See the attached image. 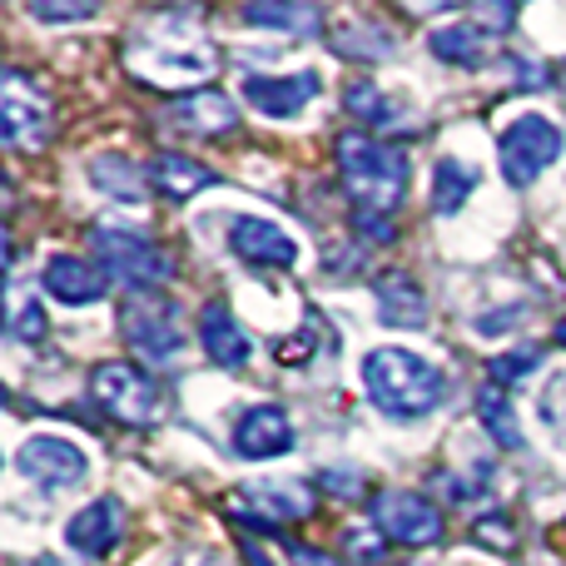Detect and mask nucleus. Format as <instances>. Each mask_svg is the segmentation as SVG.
I'll return each instance as SVG.
<instances>
[{
  "label": "nucleus",
  "instance_id": "1",
  "mask_svg": "<svg viewBox=\"0 0 566 566\" xmlns=\"http://www.w3.org/2000/svg\"><path fill=\"white\" fill-rule=\"evenodd\" d=\"M363 388H368L373 408L388 418H422V412L442 408L448 373L412 348H373L363 358Z\"/></svg>",
  "mask_w": 566,
  "mask_h": 566
},
{
  "label": "nucleus",
  "instance_id": "2",
  "mask_svg": "<svg viewBox=\"0 0 566 566\" xmlns=\"http://www.w3.org/2000/svg\"><path fill=\"white\" fill-rule=\"evenodd\" d=\"M333 155H338L343 189H348V199L358 205V214H388L392 219V209H398L402 195H408V159H402V149L348 129V135H338V149H333Z\"/></svg>",
  "mask_w": 566,
  "mask_h": 566
},
{
  "label": "nucleus",
  "instance_id": "3",
  "mask_svg": "<svg viewBox=\"0 0 566 566\" xmlns=\"http://www.w3.org/2000/svg\"><path fill=\"white\" fill-rule=\"evenodd\" d=\"M90 249L99 259V274L125 283L129 293H159V283L175 274V259L155 239H145L139 229H125V224H95Z\"/></svg>",
  "mask_w": 566,
  "mask_h": 566
},
{
  "label": "nucleus",
  "instance_id": "4",
  "mask_svg": "<svg viewBox=\"0 0 566 566\" xmlns=\"http://www.w3.org/2000/svg\"><path fill=\"white\" fill-rule=\"evenodd\" d=\"M129 70L145 85H199L219 70V50L199 35H175V40H135L129 45Z\"/></svg>",
  "mask_w": 566,
  "mask_h": 566
},
{
  "label": "nucleus",
  "instance_id": "5",
  "mask_svg": "<svg viewBox=\"0 0 566 566\" xmlns=\"http://www.w3.org/2000/svg\"><path fill=\"white\" fill-rule=\"evenodd\" d=\"M90 398L115 422H125V428H155V422L165 418V392H159L155 378H149L145 368H135V363H99V368L90 373Z\"/></svg>",
  "mask_w": 566,
  "mask_h": 566
},
{
  "label": "nucleus",
  "instance_id": "6",
  "mask_svg": "<svg viewBox=\"0 0 566 566\" xmlns=\"http://www.w3.org/2000/svg\"><path fill=\"white\" fill-rule=\"evenodd\" d=\"M497 159H502V179L512 189H527L547 175L562 159V129L547 115H517L497 139Z\"/></svg>",
  "mask_w": 566,
  "mask_h": 566
},
{
  "label": "nucleus",
  "instance_id": "7",
  "mask_svg": "<svg viewBox=\"0 0 566 566\" xmlns=\"http://www.w3.org/2000/svg\"><path fill=\"white\" fill-rule=\"evenodd\" d=\"M119 333L139 358L155 363H169L185 348V323H179L175 298H165V293H129L119 308Z\"/></svg>",
  "mask_w": 566,
  "mask_h": 566
},
{
  "label": "nucleus",
  "instance_id": "8",
  "mask_svg": "<svg viewBox=\"0 0 566 566\" xmlns=\"http://www.w3.org/2000/svg\"><path fill=\"white\" fill-rule=\"evenodd\" d=\"M50 129V99L40 85H30V75L6 70L0 75V139L10 149H40Z\"/></svg>",
  "mask_w": 566,
  "mask_h": 566
},
{
  "label": "nucleus",
  "instance_id": "9",
  "mask_svg": "<svg viewBox=\"0 0 566 566\" xmlns=\"http://www.w3.org/2000/svg\"><path fill=\"white\" fill-rule=\"evenodd\" d=\"M373 527L382 532L388 542H398V547H432V542L442 537V512L432 507L428 497H418V492H378L368 507Z\"/></svg>",
  "mask_w": 566,
  "mask_h": 566
},
{
  "label": "nucleus",
  "instance_id": "10",
  "mask_svg": "<svg viewBox=\"0 0 566 566\" xmlns=\"http://www.w3.org/2000/svg\"><path fill=\"white\" fill-rule=\"evenodd\" d=\"M15 468H20V478H30L45 492L80 488V482L90 478V458L65 438H30L25 448L15 452Z\"/></svg>",
  "mask_w": 566,
  "mask_h": 566
},
{
  "label": "nucleus",
  "instance_id": "11",
  "mask_svg": "<svg viewBox=\"0 0 566 566\" xmlns=\"http://www.w3.org/2000/svg\"><path fill=\"white\" fill-rule=\"evenodd\" d=\"M229 249L254 269H293L298 264V239H293L283 224H274V219H254V214L234 219V224H229Z\"/></svg>",
  "mask_w": 566,
  "mask_h": 566
},
{
  "label": "nucleus",
  "instance_id": "12",
  "mask_svg": "<svg viewBox=\"0 0 566 566\" xmlns=\"http://www.w3.org/2000/svg\"><path fill=\"white\" fill-rule=\"evenodd\" d=\"M323 80L318 70H298V75H249L244 80V95L259 115L269 119H293L298 109H308L318 99Z\"/></svg>",
  "mask_w": 566,
  "mask_h": 566
},
{
  "label": "nucleus",
  "instance_id": "13",
  "mask_svg": "<svg viewBox=\"0 0 566 566\" xmlns=\"http://www.w3.org/2000/svg\"><path fill=\"white\" fill-rule=\"evenodd\" d=\"M234 452L249 462H269V458H283V452H293V422L289 412L274 408V402H259V408H249L244 418H239L234 428Z\"/></svg>",
  "mask_w": 566,
  "mask_h": 566
},
{
  "label": "nucleus",
  "instance_id": "14",
  "mask_svg": "<svg viewBox=\"0 0 566 566\" xmlns=\"http://www.w3.org/2000/svg\"><path fill=\"white\" fill-rule=\"evenodd\" d=\"M119 532H125V507H119V497H95L90 507H80L75 517L65 522V547L75 552V557H105L119 542Z\"/></svg>",
  "mask_w": 566,
  "mask_h": 566
},
{
  "label": "nucleus",
  "instance_id": "15",
  "mask_svg": "<svg viewBox=\"0 0 566 566\" xmlns=\"http://www.w3.org/2000/svg\"><path fill=\"white\" fill-rule=\"evenodd\" d=\"M239 522L249 527H264V532H279V522H303L313 512V492L308 488H274V482H259L249 488L244 497L234 502Z\"/></svg>",
  "mask_w": 566,
  "mask_h": 566
},
{
  "label": "nucleus",
  "instance_id": "16",
  "mask_svg": "<svg viewBox=\"0 0 566 566\" xmlns=\"http://www.w3.org/2000/svg\"><path fill=\"white\" fill-rule=\"evenodd\" d=\"M199 343H205V353L219 363V368H244L249 363V333L239 328V318L229 313V303H205V313H199Z\"/></svg>",
  "mask_w": 566,
  "mask_h": 566
},
{
  "label": "nucleus",
  "instance_id": "17",
  "mask_svg": "<svg viewBox=\"0 0 566 566\" xmlns=\"http://www.w3.org/2000/svg\"><path fill=\"white\" fill-rule=\"evenodd\" d=\"M169 125L185 129V135H229V129L239 125V109H234V99L219 95V90H199V95L175 99Z\"/></svg>",
  "mask_w": 566,
  "mask_h": 566
},
{
  "label": "nucleus",
  "instance_id": "18",
  "mask_svg": "<svg viewBox=\"0 0 566 566\" xmlns=\"http://www.w3.org/2000/svg\"><path fill=\"white\" fill-rule=\"evenodd\" d=\"M149 179H155V189L169 199V205H189L199 189L219 185L214 169L199 165V159H189V155H175V149H159L155 165H149Z\"/></svg>",
  "mask_w": 566,
  "mask_h": 566
},
{
  "label": "nucleus",
  "instance_id": "19",
  "mask_svg": "<svg viewBox=\"0 0 566 566\" xmlns=\"http://www.w3.org/2000/svg\"><path fill=\"white\" fill-rule=\"evenodd\" d=\"M109 289V279L99 274V269H90L85 259L75 254H55L45 264V293L60 303H99Z\"/></svg>",
  "mask_w": 566,
  "mask_h": 566
},
{
  "label": "nucleus",
  "instance_id": "20",
  "mask_svg": "<svg viewBox=\"0 0 566 566\" xmlns=\"http://www.w3.org/2000/svg\"><path fill=\"white\" fill-rule=\"evenodd\" d=\"M378 313L388 328H422V323H428V293L408 274H382L378 279Z\"/></svg>",
  "mask_w": 566,
  "mask_h": 566
},
{
  "label": "nucleus",
  "instance_id": "21",
  "mask_svg": "<svg viewBox=\"0 0 566 566\" xmlns=\"http://www.w3.org/2000/svg\"><path fill=\"white\" fill-rule=\"evenodd\" d=\"M478 422L488 428V438L497 442V448H522V422H517V408H512L507 388L482 382L478 388Z\"/></svg>",
  "mask_w": 566,
  "mask_h": 566
},
{
  "label": "nucleus",
  "instance_id": "22",
  "mask_svg": "<svg viewBox=\"0 0 566 566\" xmlns=\"http://www.w3.org/2000/svg\"><path fill=\"white\" fill-rule=\"evenodd\" d=\"M472 189H478V169L462 165L458 155H442L438 165H432V209H438V214H458Z\"/></svg>",
  "mask_w": 566,
  "mask_h": 566
},
{
  "label": "nucleus",
  "instance_id": "23",
  "mask_svg": "<svg viewBox=\"0 0 566 566\" xmlns=\"http://www.w3.org/2000/svg\"><path fill=\"white\" fill-rule=\"evenodd\" d=\"M333 50H338V55H358V60H388L392 50H398V40H392V30L378 25V20H343V25L333 30Z\"/></svg>",
  "mask_w": 566,
  "mask_h": 566
},
{
  "label": "nucleus",
  "instance_id": "24",
  "mask_svg": "<svg viewBox=\"0 0 566 566\" xmlns=\"http://www.w3.org/2000/svg\"><path fill=\"white\" fill-rule=\"evenodd\" d=\"M244 25H269V30H289L293 40H308L323 30V10L318 6H244L239 10Z\"/></svg>",
  "mask_w": 566,
  "mask_h": 566
},
{
  "label": "nucleus",
  "instance_id": "25",
  "mask_svg": "<svg viewBox=\"0 0 566 566\" xmlns=\"http://www.w3.org/2000/svg\"><path fill=\"white\" fill-rule=\"evenodd\" d=\"M90 179L105 189L109 199H125V205H145V175L129 165L125 155H99L90 165Z\"/></svg>",
  "mask_w": 566,
  "mask_h": 566
},
{
  "label": "nucleus",
  "instance_id": "26",
  "mask_svg": "<svg viewBox=\"0 0 566 566\" xmlns=\"http://www.w3.org/2000/svg\"><path fill=\"white\" fill-rule=\"evenodd\" d=\"M428 50L448 65H478L482 60V30L478 25H442L428 35Z\"/></svg>",
  "mask_w": 566,
  "mask_h": 566
},
{
  "label": "nucleus",
  "instance_id": "27",
  "mask_svg": "<svg viewBox=\"0 0 566 566\" xmlns=\"http://www.w3.org/2000/svg\"><path fill=\"white\" fill-rule=\"evenodd\" d=\"M343 99H348V109H353L358 119H368V125H378V129H392V125H398V109L382 99V90L373 85V80H353Z\"/></svg>",
  "mask_w": 566,
  "mask_h": 566
},
{
  "label": "nucleus",
  "instance_id": "28",
  "mask_svg": "<svg viewBox=\"0 0 566 566\" xmlns=\"http://www.w3.org/2000/svg\"><path fill=\"white\" fill-rule=\"evenodd\" d=\"M537 412H542V422H547L552 442L566 452V368L547 378V388H542V398H537Z\"/></svg>",
  "mask_w": 566,
  "mask_h": 566
},
{
  "label": "nucleus",
  "instance_id": "29",
  "mask_svg": "<svg viewBox=\"0 0 566 566\" xmlns=\"http://www.w3.org/2000/svg\"><path fill=\"white\" fill-rule=\"evenodd\" d=\"M542 368V348H517V353H497V358L488 363V373H492V382L497 388H512V382H522V378H532V373Z\"/></svg>",
  "mask_w": 566,
  "mask_h": 566
},
{
  "label": "nucleus",
  "instance_id": "30",
  "mask_svg": "<svg viewBox=\"0 0 566 566\" xmlns=\"http://www.w3.org/2000/svg\"><path fill=\"white\" fill-rule=\"evenodd\" d=\"M10 333L25 338V343L45 338V308H40V298H20L15 303V313H10Z\"/></svg>",
  "mask_w": 566,
  "mask_h": 566
},
{
  "label": "nucleus",
  "instance_id": "31",
  "mask_svg": "<svg viewBox=\"0 0 566 566\" xmlns=\"http://www.w3.org/2000/svg\"><path fill=\"white\" fill-rule=\"evenodd\" d=\"M30 15L55 25V20H90V15H95V6H90V0H35V6H30Z\"/></svg>",
  "mask_w": 566,
  "mask_h": 566
},
{
  "label": "nucleus",
  "instance_id": "32",
  "mask_svg": "<svg viewBox=\"0 0 566 566\" xmlns=\"http://www.w3.org/2000/svg\"><path fill=\"white\" fill-rule=\"evenodd\" d=\"M522 323V308H497V313H488V318H472V328L482 333V338H492V333H507V328H517Z\"/></svg>",
  "mask_w": 566,
  "mask_h": 566
},
{
  "label": "nucleus",
  "instance_id": "33",
  "mask_svg": "<svg viewBox=\"0 0 566 566\" xmlns=\"http://www.w3.org/2000/svg\"><path fill=\"white\" fill-rule=\"evenodd\" d=\"M353 224H358L373 244H388V239H392V219L388 214H353Z\"/></svg>",
  "mask_w": 566,
  "mask_h": 566
},
{
  "label": "nucleus",
  "instance_id": "34",
  "mask_svg": "<svg viewBox=\"0 0 566 566\" xmlns=\"http://www.w3.org/2000/svg\"><path fill=\"white\" fill-rule=\"evenodd\" d=\"M348 552H353V562H378L382 542L373 537V532H348Z\"/></svg>",
  "mask_w": 566,
  "mask_h": 566
},
{
  "label": "nucleus",
  "instance_id": "35",
  "mask_svg": "<svg viewBox=\"0 0 566 566\" xmlns=\"http://www.w3.org/2000/svg\"><path fill=\"white\" fill-rule=\"evenodd\" d=\"M478 537H482V542H497V547H512V532L502 527L497 517H488V522H482V527H478Z\"/></svg>",
  "mask_w": 566,
  "mask_h": 566
},
{
  "label": "nucleus",
  "instance_id": "36",
  "mask_svg": "<svg viewBox=\"0 0 566 566\" xmlns=\"http://www.w3.org/2000/svg\"><path fill=\"white\" fill-rule=\"evenodd\" d=\"M244 562H249V566H269V557L254 547V542H244Z\"/></svg>",
  "mask_w": 566,
  "mask_h": 566
},
{
  "label": "nucleus",
  "instance_id": "37",
  "mask_svg": "<svg viewBox=\"0 0 566 566\" xmlns=\"http://www.w3.org/2000/svg\"><path fill=\"white\" fill-rule=\"evenodd\" d=\"M557 343H562V348H566V318L557 323Z\"/></svg>",
  "mask_w": 566,
  "mask_h": 566
}]
</instances>
